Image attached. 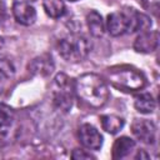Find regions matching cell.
Returning a JSON list of instances; mask_svg holds the SVG:
<instances>
[{
  "label": "cell",
  "mask_w": 160,
  "mask_h": 160,
  "mask_svg": "<svg viewBox=\"0 0 160 160\" xmlns=\"http://www.w3.org/2000/svg\"><path fill=\"white\" fill-rule=\"evenodd\" d=\"M106 30L111 36H120L130 32V16L129 11H115L108 15Z\"/></svg>",
  "instance_id": "obj_5"
},
{
  "label": "cell",
  "mask_w": 160,
  "mask_h": 160,
  "mask_svg": "<svg viewBox=\"0 0 160 160\" xmlns=\"http://www.w3.org/2000/svg\"><path fill=\"white\" fill-rule=\"evenodd\" d=\"M135 149V141L131 138L128 136H121L115 140L112 145V151L111 156L112 159H122L130 155V152Z\"/></svg>",
  "instance_id": "obj_11"
},
{
  "label": "cell",
  "mask_w": 160,
  "mask_h": 160,
  "mask_svg": "<svg viewBox=\"0 0 160 160\" xmlns=\"http://www.w3.org/2000/svg\"><path fill=\"white\" fill-rule=\"evenodd\" d=\"M2 49H4V40L0 38V51H1Z\"/></svg>",
  "instance_id": "obj_22"
},
{
  "label": "cell",
  "mask_w": 160,
  "mask_h": 160,
  "mask_svg": "<svg viewBox=\"0 0 160 160\" xmlns=\"http://www.w3.org/2000/svg\"><path fill=\"white\" fill-rule=\"evenodd\" d=\"M74 89L76 96L91 108L104 106L110 98L106 82L94 72L80 75L74 82Z\"/></svg>",
  "instance_id": "obj_1"
},
{
  "label": "cell",
  "mask_w": 160,
  "mask_h": 160,
  "mask_svg": "<svg viewBox=\"0 0 160 160\" xmlns=\"http://www.w3.org/2000/svg\"><path fill=\"white\" fill-rule=\"evenodd\" d=\"M74 82L75 81H72V79L64 72H60L54 78L51 85V98L54 105L61 111L66 112L72 106V100L75 94Z\"/></svg>",
  "instance_id": "obj_4"
},
{
  "label": "cell",
  "mask_w": 160,
  "mask_h": 160,
  "mask_svg": "<svg viewBox=\"0 0 160 160\" xmlns=\"http://www.w3.org/2000/svg\"><path fill=\"white\" fill-rule=\"evenodd\" d=\"M131 132L138 140L145 144H154L156 140V126L146 119H135L131 124Z\"/></svg>",
  "instance_id": "obj_6"
},
{
  "label": "cell",
  "mask_w": 160,
  "mask_h": 160,
  "mask_svg": "<svg viewBox=\"0 0 160 160\" xmlns=\"http://www.w3.org/2000/svg\"><path fill=\"white\" fill-rule=\"evenodd\" d=\"M159 45V32L156 30L141 31V34L134 41V49L138 52L149 54L158 49Z\"/></svg>",
  "instance_id": "obj_9"
},
{
  "label": "cell",
  "mask_w": 160,
  "mask_h": 160,
  "mask_svg": "<svg viewBox=\"0 0 160 160\" xmlns=\"http://www.w3.org/2000/svg\"><path fill=\"white\" fill-rule=\"evenodd\" d=\"M86 25L89 32L94 38H101L105 32V24L101 15L96 10H90L86 15Z\"/></svg>",
  "instance_id": "obj_12"
},
{
  "label": "cell",
  "mask_w": 160,
  "mask_h": 160,
  "mask_svg": "<svg viewBox=\"0 0 160 160\" xmlns=\"http://www.w3.org/2000/svg\"><path fill=\"white\" fill-rule=\"evenodd\" d=\"M60 56L68 62H79L84 60L91 51V42L80 34H71L59 41Z\"/></svg>",
  "instance_id": "obj_3"
},
{
  "label": "cell",
  "mask_w": 160,
  "mask_h": 160,
  "mask_svg": "<svg viewBox=\"0 0 160 160\" xmlns=\"http://www.w3.org/2000/svg\"><path fill=\"white\" fill-rule=\"evenodd\" d=\"M42 8L45 12L54 19H59L65 14L64 0H42Z\"/></svg>",
  "instance_id": "obj_15"
},
{
  "label": "cell",
  "mask_w": 160,
  "mask_h": 160,
  "mask_svg": "<svg viewBox=\"0 0 160 160\" xmlns=\"http://www.w3.org/2000/svg\"><path fill=\"white\" fill-rule=\"evenodd\" d=\"M29 70L34 75H40V76H48L54 70V61L50 55L44 54L38 58H35L30 64H29Z\"/></svg>",
  "instance_id": "obj_10"
},
{
  "label": "cell",
  "mask_w": 160,
  "mask_h": 160,
  "mask_svg": "<svg viewBox=\"0 0 160 160\" xmlns=\"http://www.w3.org/2000/svg\"><path fill=\"white\" fill-rule=\"evenodd\" d=\"M14 119H15L14 110L9 105L0 102V129L1 130L9 129L11 126Z\"/></svg>",
  "instance_id": "obj_16"
},
{
  "label": "cell",
  "mask_w": 160,
  "mask_h": 160,
  "mask_svg": "<svg viewBox=\"0 0 160 160\" xmlns=\"http://www.w3.org/2000/svg\"><path fill=\"white\" fill-rule=\"evenodd\" d=\"M0 74L4 78H9L10 75L14 74V68L11 62L6 59H0Z\"/></svg>",
  "instance_id": "obj_17"
},
{
  "label": "cell",
  "mask_w": 160,
  "mask_h": 160,
  "mask_svg": "<svg viewBox=\"0 0 160 160\" xmlns=\"http://www.w3.org/2000/svg\"><path fill=\"white\" fill-rule=\"evenodd\" d=\"M69 1H78V0H69Z\"/></svg>",
  "instance_id": "obj_24"
},
{
  "label": "cell",
  "mask_w": 160,
  "mask_h": 160,
  "mask_svg": "<svg viewBox=\"0 0 160 160\" xmlns=\"http://www.w3.org/2000/svg\"><path fill=\"white\" fill-rule=\"evenodd\" d=\"M106 78L114 88L125 92L139 91L146 85V78L144 74L129 65H120L108 69Z\"/></svg>",
  "instance_id": "obj_2"
},
{
  "label": "cell",
  "mask_w": 160,
  "mask_h": 160,
  "mask_svg": "<svg viewBox=\"0 0 160 160\" xmlns=\"http://www.w3.org/2000/svg\"><path fill=\"white\" fill-rule=\"evenodd\" d=\"M135 158H136V159H139V158H140V159H142V158L148 159V158H149V155H148V154H145V152H144V150H140V151L138 152V155H136Z\"/></svg>",
  "instance_id": "obj_19"
},
{
  "label": "cell",
  "mask_w": 160,
  "mask_h": 160,
  "mask_svg": "<svg viewBox=\"0 0 160 160\" xmlns=\"http://www.w3.org/2000/svg\"><path fill=\"white\" fill-rule=\"evenodd\" d=\"M4 91V76L0 74V95L2 94Z\"/></svg>",
  "instance_id": "obj_20"
},
{
  "label": "cell",
  "mask_w": 160,
  "mask_h": 160,
  "mask_svg": "<svg viewBox=\"0 0 160 160\" xmlns=\"http://www.w3.org/2000/svg\"><path fill=\"white\" fill-rule=\"evenodd\" d=\"M71 158H72V159H94L95 156H92V155H91L90 152H88L86 150L76 149V150L72 151Z\"/></svg>",
  "instance_id": "obj_18"
},
{
  "label": "cell",
  "mask_w": 160,
  "mask_h": 160,
  "mask_svg": "<svg viewBox=\"0 0 160 160\" xmlns=\"http://www.w3.org/2000/svg\"><path fill=\"white\" fill-rule=\"evenodd\" d=\"M100 124L102 130H105L109 134H116L124 128V119L114 115V114H108V115H101L100 116Z\"/></svg>",
  "instance_id": "obj_14"
},
{
  "label": "cell",
  "mask_w": 160,
  "mask_h": 160,
  "mask_svg": "<svg viewBox=\"0 0 160 160\" xmlns=\"http://www.w3.org/2000/svg\"><path fill=\"white\" fill-rule=\"evenodd\" d=\"M79 140L81 145L89 150H100L102 146V135L91 124H82L79 128Z\"/></svg>",
  "instance_id": "obj_7"
},
{
  "label": "cell",
  "mask_w": 160,
  "mask_h": 160,
  "mask_svg": "<svg viewBox=\"0 0 160 160\" xmlns=\"http://www.w3.org/2000/svg\"><path fill=\"white\" fill-rule=\"evenodd\" d=\"M22 1H26V2H35L36 0H22Z\"/></svg>",
  "instance_id": "obj_23"
},
{
  "label": "cell",
  "mask_w": 160,
  "mask_h": 160,
  "mask_svg": "<svg viewBox=\"0 0 160 160\" xmlns=\"http://www.w3.org/2000/svg\"><path fill=\"white\" fill-rule=\"evenodd\" d=\"M2 16H4V5H2V2L0 1V21L2 20Z\"/></svg>",
  "instance_id": "obj_21"
},
{
  "label": "cell",
  "mask_w": 160,
  "mask_h": 160,
  "mask_svg": "<svg viewBox=\"0 0 160 160\" xmlns=\"http://www.w3.org/2000/svg\"><path fill=\"white\" fill-rule=\"evenodd\" d=\"M134 106L141 114H150L155 110L156 102L150 92H140L134 98Z\"/></svg>",
  "instance_id": "obj_13"
},
{
  "label": "cell",
  "mask_w": 160,
  "mask_h": 160,
  "mask_svg": "<svg viewBox=\"0 0 160 160\" xmlns=\"http://www.w3.org/2000/svg\"><path fill=\"white\" fill-rule=\"evenodd\" d=\"M12 15L15 20L24 26H30L36 20L35 8L30 5V2L22 0H15L12 2Z\"/></svg>",
  "instance_id": "obj_8"
}]
</instances>
